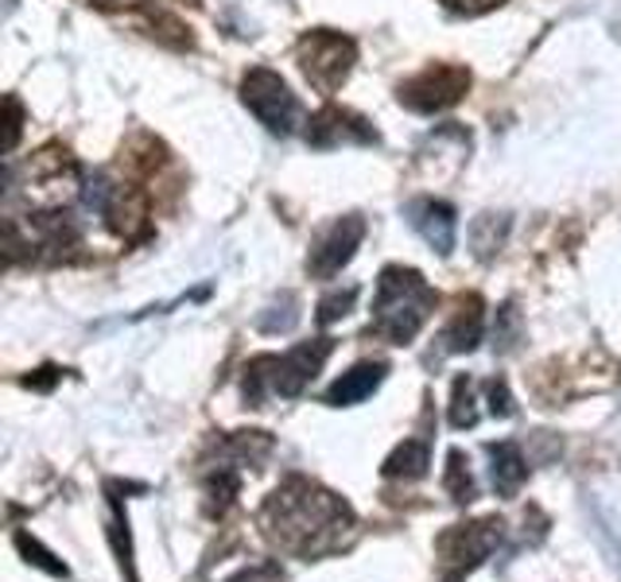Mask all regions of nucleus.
I'll return each mask as SVG.
<instances>
[{
    "mask_svg": "<svg viewBox=\"0 0 621 582\" xmlns=\"http://www.w3.org/2000/svg\"><path fill=\"white\" fill-rule=\"evenodd\" d=\"M284 574H279V566L272 563H261V566H248V571H241L233 582H279Z\"/></svg>",
    "mask_w": 621,
    "mask_h": 582,
    "instance_id": "nucleus-26",
    "label": "nucleus"
},
{
    "mask_svg": "<svg viewBox=\"0 0 621 582\" xmlns=\"http://www.w3.org/2000/svg\"><path fill=\"white\" fill-rule=\"evenodd\" d=\"M377 129L373 121H365L362 113L342 105H323L315 116L307 121V144L318 147V152H330V147H349V144H377Z\"/></svg>",
    "mask_w": 621,
    "mask_h": 582,
    "instance_id": "nucleus-5",
    "label": "nucleus"
},
{
    "mask_svg": "<svg viewBox=\"0 0 621 582\" xmlns=\"http://www.w3.org/2000/svg\"><path fill=\"white\" fill-rule=\"evenodd\" d=\"M489 458H493L497 493H517L520 481L528 478V462H525V455H520L517 442H497V447H489Z\"/></svg>",
    "mask_w": 621,
    "mask_h": 582,
    "instance_id": "nucleus-14",
    "label": "nucleus"
},
{
    "mask_svg": "<svg viewBox=\"0 0 621 582\" xmlns=\"http://www.w3.org/2000/svg\"><path fill=\"white\" fill-rule=\"evenodd\" d=\"M152 35L163 39V43H171V47H179V51H183V47H194L191 28H183V23L167 12H152Z\"/></svg>",
    "mask_w": 621,
    "mask_h": 582,
    "instance_id": "nucleus-20",
    "label": "nucleus"
},
{
    "mask_svg": "<svg viewBox=\"0 0 621 582\" xmlns=\"http://www.w3.org/2000/svg\"><path fill=\"white\" fill-rule=\"evenodd\" d=\"M295 62L318 93H334L354 70L357 47L342 31H307L295 47Z\"/></svg>",
    "mask_w": 621,
    "mask_h": 582,
    "instance_id": "nucleus-2",
    "label": "nucleus"
},
{
    "mask_svg": "<svg viewBox=\"0 0 621 582\" xmlns=\"http://www.w3.org/2000/svg\"><path fill=\"white\" fill-rule=\"evenodd\" d=\"M16 548H20V551H23V555H28V559L35 555V563H39V566H47V571H51V574H67V566H62V563H51V555H47V551L39 548V543L31 540V535H23V532L16 535Z\"/></svg>",
    "mask_w": 621,
    "mask_h": 582,
    "instance_id": "nucleus-24",
    "label": "nucleus"
},
{
    "mask_svg": "<svg viewBox=\"0 0 621 582\" xmlns=\"http://www.w3.org/2000/svg\"><path fill=\"white\" fill-rule=\"evenodd\" d=\"M362 237H365L362 217L357 214L338 217V222L315 241V248H310V256H307V272L315 279H334L349 261H354V253L362 248Z\"/></svg>",
    "mask_w": 621,
    "mask_h": 582,
    "instance_id": "nucleus-6",
    "label": "nucleus"
},
{
    "mask_svg": "<svg viewBox=\"0 0 621 582\" xmlns=\"http://www.w3.org/2000/svg\"><path fill=\"white\" fill-rule=\"evenodd\" d=\"M489 411H493L497 419H509L512 411H517V404H512V396H509V385H505L501 377L489 385Z\"/></svg>",
    "mask_w": 621,
    "mask_h": 582,
    "instance_id": "nucleus-23",
    "label": "nucleus"
},
{
    "mask_svg": "<svg viewBox=\"0 0 621 582\" xmlns=\"http://www.w3.org/2000/svg\"><path fill=\"white\" fill-rule=\"evenodd\" d=\"M334 341L330 338H315V341H299L292 346L284 357H276V369H272V392L279 396H299L310 380L318 377L323 361L330 357Z\"/></svg>",
    "mask_w": 621,
    "mask_h": 582,
    "instance_id": "nucleus-7",
    "label": "nucleus"
},
{
    "mask_svg": "<svg viewBox=\"0 0 621 582\" xmlns=\"http://www.w3.org/2000/svg\"><path fill=\"white\" fill-rule=\"evenodd\" d=\"M105 217H109V229H113L116 237H124V241L144 237L147 217H152L147 214V194L132 183H116L113 194H109Z\"/></svg>",
    "mask_w": 621,
    "mask_h": 582,
    "instance_id": "nucleus-10",
    "label": "nucleus"
},
{
    "mask_svg": "<svg viewBox=\"0 0 621 582\" xmlns=\"http://www.w3.org/2000/svg\"><path fill=\"white\" fill-rule=\"evenodd\" d=\"M4 113H8V124H4V147L8 152H16V144H20V132H23V109L16 98H4Z\"/></svg>",
    "mask_w": 621,
    "mask_h": 582,
    "instance_id": "nucleus-22",
    "label": "nucleus"
},
{
    "mask_svg": "<svg viewBox=\"0 0 621 582\" xmlns=\"http://www.w3.org/2000/svg\"><path fill=\"white\" fill-rule=\"evenodd\" d=\"M447 489H450V497L455 501H470L474 497V478H470V470H466V458H462V450H450V458H447Z\"/></svg>",
    "mask_w": 621,
    "mask_h": 582,
    "instance_id": "nucleus-19",
    "label": "nucleus"
},
{
    "mask_svg": "<svg viewBox=\"0 0 621 582\" xmlns=\"http://www.w3.org/2000/svg\"><path fill=\"white\" fill-rule=\"evenodd\" d=\"M517 338H520V315H517V307H512V303H505V307L497 310V326H493L497 354H509V349L517 346Z\"/></svg>",
    "mask_w": 621,
    "mask_h": 582,
    "instance_id": "nucleus-18",
    "label": "nucleus"
},
{
    "mask_svg": "<svg viewBox=\"0 0 621 582\" xmlns=\"http://www.w3.org/2000/svg\"><path fill=\"white\" fill-rule=\"evenodd\" d=\"M439 295L424 284L416 268H393L380 272L377 279V299H373V326L369 330L377 338L393 341V346H408L419 334V326L427 323V315L435 310Z\"/></svg>",
    "mask_w": 621,
    "mask_h": 582,
    "instance_id": "nucleus-1",
    "label": "nucleus"
},
{
    "mask_svg": "<svg viewBox=\"0 0 621 582\" xmlns=\"http://www.w3.org/2000/svg\"><path fill=\"white\" fill-rule=\"evenodd\" d=\"M385 380V365L380 361H362L354 365L349 372H342L330 388H326V404L334 408H349V404H362L365 396L377 392V385Z\"/></svg>",
    "mask_w": 621,
    "mask_h": 582,
    "instance_id": "nucleus-11",
    "label": "nucleus"
},
{
    "mask_svg": "<svg viewBox=\"0 0 621 582\" xmlns=\"http://www.w3.org/2000/svg\"><path fill=\"white\" fill-rule=\"evenodd\" d=\"M54 377H59V372H54V369H39V377H28V380H23V385H35V388H51L54 385Z\"/></svg>",
    "mask_w": 621,
    "mask_h": 582,
    "instance_id": "nucleus-28",
    "label": "nucleus"
},
{
    "mask_svg": "<svg viewBox=\"0 0 621 582\" xmlns=\"http://www.w3.org/2000/svg\"><path fill=\"white\" fill-rule=\"evenodd\" d=\"M470 90V70L466 67H450V62H439V67L419 70L416 78L400 82L396 90V101L411 113H442V109L458 105Z\"/></svg>",
    "mask_w": 621,
    "mask_h": 582,
    "instance_id": "nucleus-4",
    "label": "nucleus"
},
{
    "mask_svg": "<svg viewBox=\"0 0 621 582\" xmlns=\"http://www.w3.org/2000/svg\"><path fill=\"white\" fill-rule=\"evenodd\" d=\"M90 4L105 8V12H121V8H140L144 0H90Z\"/></svg>",
    "mask_w": 621,
    "mask_h": 582,
    "instance_id": "nucleus-27",
    "label": "nucleus"
},
{
    "mask_svg": "<svg viewBox=\"0 0 621 582\" xmlns=\"http://www.w3.org/2000/svg\"><path fill=\"white\" fill-rule=\"evenodd\" d=\"M481 326H486L481 299L478 295H470V299L458 303L455 318H450V326L442 330V349H447V354H470V349L481 341Z\"/></svg>",
    "mask_w": 621,
    "mask_h": 582,
    "instance_id": "nucleus-12",
    "label": "nucleus"
},
{
    "mask_svg": "<svg viewBox=\"0 0 621 582\" xmlns=\"http://www.w3.org/2000/svg\"><path fill=\"white\" fill-rule=\"evenodd\" d=\"M241 101L245 109L276 136H287L299 124V101H295L292 85L268 67H253L241 78Z\"/></svg>",
    "mask_w": 621,
    "mask_h": 582,
    "instance_id": "nucleus-3",
    "label": "nucleus"
},
{
    "mask_svg": "<svg viewBox=\"0 0 621 582\" xmlns=\"http://www.w3.org/2000/svg\"><path fill=\"white\" fill-rule=\"evenodd\" d=\"M295 323H299V299H295L292 292L272 299L268 310H261V318H256V326H261L264 334H287Z\"/></svg>",
    "mask_w": 621,
    "mask_h": 582,
    "instance_id": "nucleus-16",
    "label": "nucleus"
},
{
    "mask_svg": "<svg viewBox=\"0 0 621 582\" xmlns=\"http://www.w3.org/2000/svg\"><path fill=\"white\" fill-rule=\"evenodd\" d=\"M427 462H431V450H427L424 439H408L404 447L393 450V458L385 462V473L388 478H424L427 473Z\"/></svg>",
    "mask_w": 621,
    "mask_h": 582,
    "instance_id": "nucleus-15",
    "label": "nucleus"
},
{
    "mask_svg": "<svg viewBox=\"0 0 621 582\" xmlns=\"http://www.w3.org/2000/svg\"><path fill=\"white\" fill-rule=\"evenodd\" d=\"M442 4L458 16H486V12H493V8H501L505 0H442Z\"/></svg>",
    "mask_w": 621,
    "mask_h": 582,
    "instance_id": "nucleus-25",
    "label": "nucleus"
},
{
    "mask_svg": "<svg viewBox=\"0 0 621 582\" xmlns=\"http://www.w3.org/2000/svg\"><path fill=\"white\" fill-rule=\"evenodd\" d=\"M450 423L455 427L478 423V400H474V385L466 377L455 380V396H450Z\"/></svg>",
    "mask_w": 621,
    "mask_h": 582,
    "instance_id": "nucleus-17",
    "label": "nucleus"
},
{
    "mask_svg": "<svg viewBox=\"0 0 621 582\" xmlns=\"http://www.w3.org/2000/svg\"><path fill=\"white\" fill-rule=\"evenodd\" d=\"M74 178H78V167H74V160H70L67 147L51 144V147H43V152L31 155L28 186H35V191L43 194L47 206H59V202L67 198V191H70Z\"/></svg>",
    "mask_w": 621,
    "mask_h": 582,
    "instance_id": "nucleus-8",
    "label": "nucleus"
},
{
    "mask_svg": "<svg viewBox=\"0 0 621 582\" xmlns=\"http://www.w3.org/2000/svg\"><path fill=\"white\" fill-rule=\"evenodd\" d=\"M411 225H416V233L427 241V245L435 248L439 256H450L455 253V237H458V214L450 202H439V198H424L411 206Z\"/></svg>",
    "mask_w": 621,
    "mask_h": 582,
    "instance_id": "nucleus-9",
    "label": "nucleus"
},
{
    "mask_svg": "<svg viewBox=\"0 0 621 582\" xmlns=\"http://www.w3.org/2000/svg\"><path fill=\"white\" fill-rule=\"evenodd\" d=\"M354 303H357V287H346V292L338 287V292H330L323 303H318V323L323 326L338 323V318H346L349 310H354Z\"/></svg>",
    "mask_w": 621,
    "mask_h": 582,
    "instance_id": "nucleus-21",
    "label": "nucleus"
},
{
    "mask_svg": "<svg viewBox=\"0 0 621 582\" xmlns=\"http://www.w3.org/2000/svg\"><path fill=\"white\" fill-rule=\"evenodd\" d=\"M512 229V217L509 214H478L470 222V248L478 261H493L497 253L505 248Z\"/></svg>",
    "mask_w": 621,
    "mask_h": 582,
    "instance_id": "nucleus-13",
    "label": "nucleus"
}]
</instances>
